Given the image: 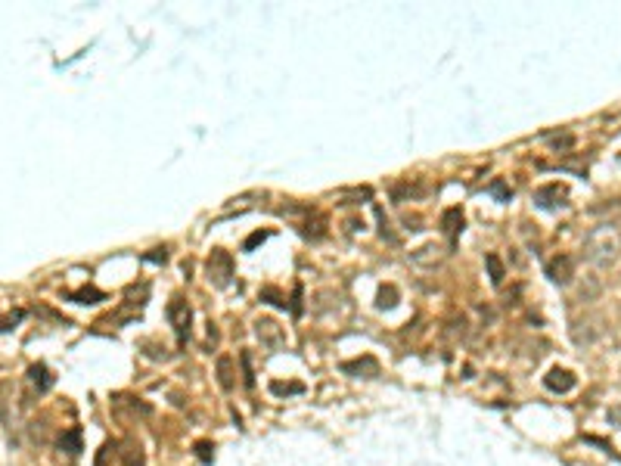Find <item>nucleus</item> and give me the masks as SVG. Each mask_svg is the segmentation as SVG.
I'll use <instances>...</instances> for the list:
<instances>
[{"mask_svg": "<svg viewBox=\"0 0 621 466\" xmlns=\"http://www.w3.org/2000/svg\"><path fill=\"white\" fill-rule=\"evenodd\" d=\"M584 255L593 264H609L618 255V233L612 227H597L584 239Z\"/></svg>", "mask_w": 621, "mask_h": 466, "instance_id": "f257e3e1", "label": "nucleus"}, {"mask_svg": "<svg viewBox=\"0 0 621 466\" xmlns=\"http://www.w3.org/2000/svg\"><path fill=\"white\" fill-rule=\"evenodd\" d=\"M205 280L215 289H227L233 283V255L224 249H211V255L205 258Z\"/></svg>", "mask_w": 621, "mask_h": 466, "instance_id": "f03ea898", "label": "nucleus"}, {"mask_svg": "<svg viewBox=\"0 0 621 466\" xmlns=\"http://www.w3.org/2000/svg\"><path fill=\"white\" fill-rule=\"evenodd\" d=\"M168 321L175 323V332H177V342L184 345L186 339H190V321H193V311L190 305H186L184 296H175L168 302Z\"/></svg>", "mask_w": 621, "mask_h": 466, "instance_id": "7ed1b4c3", "label": "nucleus"}, {"mask_svg": "<svg viewBox=\"0 0 621 466\" xmlns=\"http://www.w3.org/2000/svg\"><path fill=\"white\" fill-rule=\"evenodd\" d=\"M255 336H258V342H261L267 351H280L286 345L283 326L273 321V317H258V321H255Z\"/></svg>", "mask_w": 621, "mask_h": 466, "instance_id": "20e7f679", "label": "nucleus"}, {"mask_svg": "<svg viewBox=\"0 0 621 466\" xmlns=\"http://www.w3.org/2000/svg\"><path fill=\"white\" fill-rule=\"evenodd\" d=\"M534 202L540 209H565L569 205V190L563 184H547V186H538L534 190Z\"/></svg>", "mask_w": 621, "mask_h": 466, "instance_id": "39448f33", "label": "nucleus"}, {"mask_svg": "<svg viewBox=\"0 0 621 466\" xmlns=\"http://www.w3.org/2000/svg\"><path fill=\"white\" fill-rule=\"evenodd\" d=\"M544 271H547V277H550L553 283L565 286V283H572V277H575V258L565 255V252H559V255H553L550 262H547Z\"/></svg>", "mask_w": 621, "mask_h": 466, "instance_id": "423d86ee", "label": "nucleus"}, {"mask_svg": "<svg viewBox=\"0 0 621 466\" xmlns=\"http://www.w3.org/2000/svg\"><path fill=\"white\" fill-rule=\"evenodd\" d=\"M339 370H342L345 376L376 379L379 376V361L373 355H364V357H357V361H342V364H339Z\"/></svg>", "mask_w": 621, "mask_h": 466, "instance_id": "0eeeda50", "label": "nucleus"}, {"mask_svg": "<svg viewBox=\"0 0 621 466\" xmlns=\"http://www.w3.org/2000/svg\"><path fill=\"white\" fill-rule=\"evenodd\" d=\"M575 383H578L575 373L565 370V367H553V370L544 376V385H547L550 392H556V395H565V392H572V389H575Z\"/></svg>", "mask_w": 621, "mask_h": 466, "instance_id": "6e6552de", "label": "nucleus"}, {"mask_svg": "<svg viewBox=\"0 0 621 466\" xmlns=\"http://www.w3.org/2000/svg\"><path fill=\"white\" fill-rule=\"evenodd\" d=\"M460 230H463V209H460V205H453V209H444V215H442V233L447 236L451 249H453V243H457Z\"/></svg>", "mask_w": 621, "mask_h": 466, "instance_id": "1a4fd4ad", "label": "nucleus"}, {"mask_svg": "<svg viewBox=\"0 0 621 466\" xmlns=\"http://www.w3.org/2000/svg\"><path fill=\"white\" fill-rule=\"evenodd\" d=\"M444 255H447V252H444V249H438L435 243H432V246H419V249H413V252H410V258H413L417 264H423V268H435V264L442 262Z\"/></svg>", "mask_w": 621, "mask_h": 466, "instance_id": "9d476101", "label": "nucleus"}, {"mask_svg": "<svg viewBox=\"0 0 621 466\" xmlns=\"http://www.w3.org/2000/svg\"><path fill=\"white\" fill-rule=\"evenodd\" d=\"M215 373H218V385H221L224 392H233V385H236V373H233V357L230 355H221L215 364Z\"/></svg>", "mask_w": 621, "mask_h": 466, "instance_id": "9b49d317", "label": "nucleus"}, {"mask_svg": "<svg viewBox=\"0 0 621 466\" xmlns=\"http://www.w3.org/2000/svg\"><path fill=\"white\" fill-rule=\"evenodd\" d=\"M302 236L305 239H320L326 236V218L320 211H311L308 221H302Z\"/></svg>", "mask_w": 621, "mask_h": 466, "instance_id": "f8f14e48", "label": "nucleus"}, {"mask_svg": "<svg viewBox=\"0 0 621 466\" xmlns=\"http://www.w3.org/2000/svg\"><path fill=\"white\" fill-rule=\"evenodd\" d=\"M29 383L35 385L38 392H47L53 385V376H50V370H47L44 364H35V367H29Z\"/></svg>", "mask_w": 621, "mask_h": 466, "instance_id": "ddd939ff", "label": "nucleus"}, {"mask_svg": "<svg viewBox=\"0 0 621 466\" xmlns=\"http://www.w3.org/2000/svg\"><path fill=\"white\" fill-rule=\"evenodd\" d=\"M59 448L65 451V454H81V429H69V432H63V438H59Z\"/></svg>", "mask_w": 621, "mask_h": 466, "instance_id": "4468645a", "label": "nucleus"}, {"mask_svg": "<svg viewBox=\"0 0 621 466\" xmlns=\"http://www.w3.org/2000/svg\"><path fill=\"white\" fill-rule=\"evenodd\" d=\"M65 298H72V302H78V305H97V302H103L106 298V292H99V289H78V292H69Z\"/></svg>", "mask_w": 621, "mask_h": 466, "instance_id": "2eb2a0df", "label": "nucleus"}, {"mask_svg": "<svg viewBox=\"0 0 621 466\" xmlns=\"http://www.w3.org/2000/svg\"><path fill=\"white\" fill-rule=\"evenodd\" d=\"M485 264H488V274H491V283L494 286H500L503 283V277H506V271H503V262H500V255H485Z\"/></svg>", "mask_w": 621, "mask_h": 466, "instance_id": "dca6fc26", "label": "nucleus"}, {"mask_svg": "<svg viewBox=\"0 0 621 466\" xmlns=\"http://www.w3.org/2000/svg\"><path fill=\"white\" fill-rule=\"evenodd\" d=\"M302 392H305L302 383H280V379H273V383H271V395H277V398H283V395H302Z\"/></svg>", "mask_w": 621, "mask_h": 466, "instance_id": "f3484780", "label": "nucleus"}, {"mask_svg": "<svg viewBox=\"0 0 621 466\" xmlns=\"http://www.w3.org/2000/svg\"><path fill=\"white\" fill-rule=\"evenodd\" d=\"M122 460H124V466H143V451H140V444H134V442H124Z\"/></svg>", "mask_w": 621, "mask_h": 466, "instance_id": "a211bd4d", "label": "nucleus"}, {"mask_svg": "<svg viewBox=\"0 0 621 466\" xmlns=\"http://www.w3.org/2000/svg\"><path fill=\"white\" fill-rule=\"evenodd\" d=\"M398 298H401V296H398V289L389 283V286H382V289H379V302H376V305H379V308H395Z\"/></svg>", "mask_w": 621, "mask_h": 466, "instance_id": "6ab92c4d", "label": "nucleus"}, {"mask_svg": "<svg viewBox=\"0 0 621 466\" xmlns=\"http://www.w3.org/2000/svg\"><path fill=\"white\" fill-rule=\"evenodd\" d=\"M314 209H308V205H302V202H286V205H280L277 209V215H283V218H298V215H311Z\"/></svg>", "mask_w": 621, "mask_h": 466, "instance_id": "aec40b11", "label": "nucleus"}, {"mask_svg": "<svg viewBox=\"0 0 621 466\" xmlns=\"http://www.w3.org/2000/svg\"><path fill=\"white\" fill-rule=\"evenodd\" d=\"M488 193H491L494 199H500V202H510V196H513V190H510V186H506L503 181H494V184L488 186Z\"/></svg>", "mask_w": 621, "mask_h": 466, "instance_id": "412c9836", "label": "nucleus"}, {"mask_svg": "<svg viewBox=\"0 0 621 466\" xmlns=\"http://www.w3.org/2000/svg\"><path fill=\"white\" fill-rule=\"evenodd\" d=\"M196 457L202 463H211L215 460V448H211V442H196Z\"/></svg>", "mask_w": 621, "mask_h": 466, "instance_id": "4be33fe9", "label": "nucleus"}, {"mask_svg": "<svg viewBox=\"0 0 621 466\" xmlns=\"http://www.w3.org/2000/svg\"><path fill=\"white\" fill-rule=\"evenodd\" d=\"M239 361H243V370H245V389H252V385H255V373H252V355H249V351H243V355H239Z\"/></svg>", "mask_w": 621, "mask_h": 466, "instance_id": "5701e85b", "label": "nucleus"}, {"mask_svg": "<svg viewBox=\"0 0 621 466\" xmlns=\"http://www.w3.org/2000/svg\"><path fill=\"white\" fill-rule=\"evenodd\" d=\"M267 236H271V230H258V233H252V236L243 243V252H252V249H255V246H261Z\"/></svg>", "mask_w": 621, "mask_h": 466, "instance_id": "b1692460", "label": "nucleus"}, {"mask_svg": "<svg viewBox=\"0 0 621 466\" xmlns=\"http://www.w3.org/2000/svg\"><path fill=\"white\" fill-rule=\"evenodd\" d=\"M547 140H550V146H553V150H569V146L575 143V137H572V134H563V137H547Z\"/></svg>", "mask_w": 621, "mask_h": 466, "instance_id": "393cba45", "label": "nucleus"}, {"mask_svg": "<svg viewBox=\"0 0 621 466\" xmlns=\"http://www.w3.org/2000/svg\"><path fill=\"white\" fill-rule=\"evenodd\" d=\"M261 298H271V305H277V308H286V305H289V302H283V298H280V292L271 289V286H267V289H261Z\"/></svg>", "mask_w": 621, "mask_h": 466, "instance_id": "a878e982", "label": "nucleus"}, {"mask_svg": "<svg viewBox=\"0 0 621 466\" xmlns=\"http://www.w3.org/2000/svg\"><path fill=\"white\" fill-rule=\"evenodd\" d=\"M143 258H146V262H156V264H165V258H168V249H165V246H162V249H152V252H146V255H143Z\"/></svg>", "mask_w": 621, "mask_h": 466, "instance_id": "bb28decb", "label": "nucleus"}, {"mask_svg": "<svg viewBox=\"0 0 621 466\" xmlns=\"http://www.w3.org/2000/svg\"><path fill=\"white\" fill-rule=\"evenodd\" d=\"M289 308H292V314H302V286H296V296H292V302H289Z\"/></svg>", "mask_w": 621, "mask_h": 466, "instance_id": "cd10ccee", "label": "nucleus"}, {"mask_svg": "<svg viewBox=\"0 0 621 466\" xmlns=\"http://www.w3.org/2000/svg\"><path fill=\"white\" fill-rule=\"evenodd\" d=\"M404 224H407V230H423V227H419V224H423V221H419L417 215H413V218L407 215V218H404Z\"/></svg>", "mask_w": 621, "mask_h": 466, "instance_id": "c85d7f7f", "label": "nucleus"}, {"mask_svg": "<svg viewBox=\"0 0 621 466\" xmlns=\"http://www.w3.org/2000/svg\"><path fill=\"white\" fill-rule=\"evenodd\" d=\"M609 419L615 426H621V408H609Z\"/></svg>", "mask_w": 621, "mask_h": 466, "instance_id": "c756f323", "label": "nucleus"}]
</instances>
